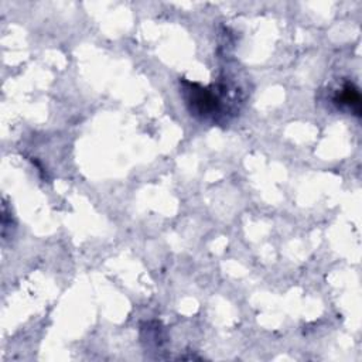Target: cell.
I'll return each instance as SVG.
<instances>
[{
  "label": "cell",
  "instance_id": "obj_1",
  "mask_svg": "<svg viewBox=\"0 0 362 362\" xmlns=\"http://www.w3.org/2000/svg\"><path fill=\"white\" fill-rule=\"evenodd\" d=\"M334 102L341 106V108H348L352 111L357 116H359L361 112V96L358 92V88L352 82H346L341 90H338L337 95L334 96Z\"/></svg>",
  "mask_w": 362,
  "mask_h": 362
}]
</instances>
